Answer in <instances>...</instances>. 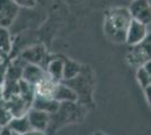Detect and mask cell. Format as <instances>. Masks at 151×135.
<instances>
[{
    "label": "cell",
    "mask_w": 151,
    "mask_h": 135,
    "mask_svg": "<svg viewBox=\"0 0 151 135\" xmlns=\"http://www.w3.org/2000/svg\"><path fill=\"white\" fill-rule=\"evenodd\" d=\"M12 119H13V115H12L10 110L6 107L4 100L0 101V127L1 129L7 127Z\"/></svg>",
    "instance_id": "cell-17"
},
{
    "label": "cell",
    "mask_w": 151,
    "mask_h": 135,
    "mask_svg": "<svg viewBox=\"0 0 151 135\" xmlns=\"http://www.w3.org/2000/svg\"><path fill=\"white\" fill-rule=\"evenodd\" d=\"M7 129L10 132H14V133H17V134L20 135H23L27 131L32 129L26 115L20 116V117H13V119L8 124Z\"/></svg>",
    "instance_id": "cell-13"
},
{
    "label": "cell",
    "mask_w": 151,
    "mask_h": 135,
    "mask_svg": "<svg viewBox=\"0 0 151 135\" xmlns=\"http://www.w3.org/2000/svg\"><path fill=\"white\" fill-rule=\"evenodd\" d=\"M10 134V131L7 129V127H4L0 131V135H9Z\"/></svg>",
    "instance_id": "cell-22"
},
{
    "label": "cell",
    "mask_w": 151,
    "mask_h": 135,
    "mask_svg": "<svg viewBox=\"0 0 151 135\" xmlns=\"http://www.w3.org/2000/svg\"><path fill=\"white\" fill-rule=\"evenodd\" d=\"M26 116H27V119H28L32 129H38V131L45 132V129L50 125V114L45 111L29 108Z\"/></svg>",
    "instance_id": "cell-5"
},
{
    "label": "cell",
    "mask_w": 151,
    "mask_h": 135,
    "mask_svg": "<svg viewBox=\"0 0 151 135\" xmlns=\"http://www.w3.org/2000/svg\"><path fill=\"white\" fill-rule=\"evenodd\" d=\"M0 61H1V58H0Z\"/></svg>",
    "instance_id": "cell-28"
},
{
    "label": "cell",
    "mask_w": 151,
    "mask_h": 135,
    "mask_svg": "<svg viewBox=\"0 0 151 135\" xmlns=\"http://www.w3.org/2000/svg\"><path fill=\"white\" fill-rule=\"evenodd\" d=\"M127 10L133 20L140 21L145 25L150 24L151 10L150 2L148 0H132Z\"/></svg>",
    "instance_id": "cell-2"
},
{
    "label": "cell",
    "mask_w": 151,
    "mask_h": 135,
    "mask_svg": "<svg viewBox=\"0 0 151 135\" xmlns=\"http://www.w3.org/2000/svg\"><path fill=\"white\" fill-rule=\"evenodd\" d=\"M0 23H1V19H0Z\"/></svg>",
    "instance_id": "cell-27"
},
{
    "label": "cell",
    "mask_w": 151,
    "mask_h": 135,
    "mask_svg": "<svg viewBox=\"0 0 151 135\" xmlns=\"http://www.w3.org/2000/svg\"><path fill=\"white\" fill-rule=\"evenodd\" d=\"M131 16L124 7H115L108 10L104 19V33L106 37L113 43H125V36Z\"/></svg>",
    "instance_id": "cell-1"
},
{
    "label": "cell",
    "mask_w": 151,
    "mask_h": 135,
    "mask_svg": "<svg viewBox=\"0 0 151 135\" xmlns=\"http://www.w3.org/2000/svg\"><path fill=\"white\" fill-rule=\"evenodd\" d=\"M95 135H104V134H101V133H97V134H95Z\"/></svg>",
    "instance_id": "cell-25"
},
{
    "label": "cell",
    "mask_w": 151,
    "mask_h": 135,
    "mask_svg": "<svg viewBox=\"0 0 151 135\" xmlns=\"http://www.w3.org/2000/svg\"><path fill=\"white\" fill-rule=\"evenodd\" d=\"M151 72L149 70H147L143 65H141L137 71V79H138L140 86L145 89V87L151 86L150 80H151Z\"/></svg>",
    "instance_id": "cell-16"
},
{
    "label": "cell",
    "mask_w": 151,
    "mask_h": 135,
    "mask_svg": "<svg viewBox=\"0 0 151 135\" xmlns=\"http://www.w3.org/2000/svg\"><path fill=\"white\" fill-rule=\"evenodd\" d=\"M126 1H132V0H126Z\"/></svg>",
    "instance_id": "cell-26"
},
{
    "label": "cell",
    "mask_w": 151,
    "mask_h": 135,
    "mask_svg": "<svg viewBox=\"0 0 151 135\" xmlns=\"http://www.w3.org/2000/svg\"><path fill=\"white\" fill-rule=\"evenodd\" d=\"M23 135H46L43 131H38V129H29Z\"/></svg>",
    "instance_id": "cell-20"
},
{
    "label": "cell",
    "mask_w": 151,
    "mask_h": 135,
    "mask_svg": "<svg viewBox=\"0 0 151 135\" xmlns=\"http://www.w3.org/2000/svg\"><path fill=\"white\" fill-rule=\"evenodd\" d=\"M0 131H1V127H0Z\"/></svg>",
    "instance_id": "cell-29"
},
{
    "label": "cell",
    "mask_w": 151,
    "mask_h": 135,
    "mask_svg": "<svg viewBox=\"0 0 151 135\" xmlns=\"http://www.w3.org/2000/svg\"><path fill=\"white\" fill-rule=\"evenodd\" d=\"M4 103L6 105V107L10 110L13 117H20L27 114L28 109L31 108L29 105L27 104L19 97V95H15L8 98L6 100H4Z\"/></svg>",
    "instance_id": "cell-9"
},
{
    "label": "cell",
    "mask_w": 151,
    "mask_h": 135,
    "mask_svg": "<svg viewBox=\"0 0 151 135\" xmlns=\"http://www.w3.org/2000/svg\"><path fill=\"white\" fill-rule=\"evenodd\" d=\"M149 36L148 34V25H145L137 20H131L125 36V43L131 46H137L145 42V39Z\"/></svg>",
    "instance_id": "cell-3"
},
{
    "label": "cell",
    "mask_w": 151,
    "mask_h": 135,
    "mask_svg": "<svg viewBox=\"0 0 151 135\" xmlns=\"http://www.w3.org/2000/svg\"><path fill=\"white\" fill-rule=\"evenodd\" d=\"M46 74L53 80L60 82L63 79V60L61 59H53L46 65Z\"/></svg>",
    "instance_id": "cell-12"
},
{
    "label": "cell",
    "mask_w": 151,
    "mask_h": 135,
    "mask_svg": "<svg viewBox=\"0 0 151 135\" xmlns=\"http://www.w3.org/2000/svg\"><path fill=\"white\" fill-rule=\"evenodd\" d=\"M145 98H147V101L150 104V90H151V86H148L145 87Z\"/></svg>",
    "instance_id": "cell-21"
},
{
    "label": "cell",
    "mask_w": 151,
    "mask_h": 135,
    "mask_svg": "<svg viewBox=\"0 0 151 135\" xmlns=\"http://www.w3.org/2000/svg\"><path fill=\"white\" fill-rule=\"evenodd\" d=\"M53 99L57 100L58 103H75L78 99V96H77V92L69 88L68 86L59 82L57 89L54 91Z\"/></svg>",
    "instance_id": "cell-11"
},
{
    "label": "cell",
    "mask_w": 151,
    "mask_h": 135,
    "mask_svg": "<svg viewBox=\"0 0 151 135\" xmlns=\"http://www.w3.org/2000/svg\"><path fill=\"white\" fill-rule=\"evenodd\" d=\"M45 76V71L42 69L41 65L32 64V63H25L22 69V77L20 79L27 84L35 86Z\"/></svg>",
    "instance_id": "cell-6"
},
{
    "label": "cell",
    "mask_w": 151,
    "mask_h": 135,
    "mask_svg": "<svg viewBox=\"0 0 151 135\" xmlns=\"http://www.w3.org/2000/svg\"><path fill=\"white\" fill-rule=\"evenodd\" d=\"M4 100V88L2 86H0V101Z\"/></svg>",
    "instance_id": "cell-23"
},
{
    "label": "cell",
    "mask_w": 151,
    "mask_h": 135,
    "mask_svg": "<svg viewBox=\"0 0 151 135\" xmlns=\"http://www.w3.org/2000/svg\"><path fill=\"white\" fill-rule=\"evenodd\" d=\"M80 72V65L71 60H63V79L71 80Z\"/></svg>",
    "instance_id": "cell-15"
},
{
    "label": "cell",
    "mask_w": 151,
    "mask_h": 135,
    "mask_svg": "<svg viewBox=\"0 0 151 135\" xmlns=\"http://www.w3.org/2000/svg\"><path fill=\"white\" fill-rule=\"evenodd\" d=\"M9 135H20V134H17V133H14V132H10V134Z\"/></svg>",
    "instance_id": "cell-24"
},
{
    "label": "cell",
    "mask_w": 151,
    "mask_h": 135,
    "mask_svg": "<svg viewBox=\"0 0 151 135\" xmlns=\"http://www.w3.org/2000/svg\"><path fill=\"white\" fill-rule=\"evenodd\" d=\"M20 59L25 63L41 65V63L45 59V49L42 45H34L32 47L26 49L25 51L22 53Z\"/></svg>",
    "instance_id": "cell-8"
},
{
    "label": "cell",
    "mask_w": 151,
    "mask_h": 135,
    "mask_svg": "<svg viewBox=\"0 0 151 135\" xmlns=\"http://www.w3.org/2000/svg\"><path fill=\"white\" fill-rule=\"evenodd\" d=\"M19 8L13 0H0V27H9L17 17Z\"/></svg>",
    "instance_id": "cell-4"
},
{
    "label": "cell",
    "mask_w": 151,
    "mask_h": 135,
    "mask_svg": "<svg viewBox=\"0 0 151 135\" xmlns=\"http://www.w3.org/2000/svg\"><path fill=\"white\" fill-rule=\"evenodd\" d=\"M7 66L2 61H0V86H4L5 80H6V73H7Z\"/></svg>",
    "instance_id": "cell-19"
},
{
    "label": "cell",
    "mask_w": 151,
    "mask_h": 135,
    "mask_svg": "<svg viewBox=\"0 0 151 135\" xmlns=\"http://www.w3.org/2000/svg\"><path fill=\"white\" fill-rule=\"evenodd\" d=\"M19 8H33L36 5V0H13Z\"/></svg>",
    "instance_id": "cell-18"
},
{
    "label": "cell",
    "mask_w": 151,
    "mask_h": 135,
    "mask_svg": "<svg viewBox=\"0 0 151 135\" xmlns=\"http://www.w3.org/2000/svg\"><path fill=\"white\" fill-rule=\"evenodd\" d=\"M13 42L12 36L7 27H0V58L4 59L8 56L12 52Z\"/></svg>",
    "instance_id": "cell-14"
},
{
    "label": "cell",
    "mask_w": 151,
    "mask_h": 135,
    "mask_svg": "<svg viewBox=\"0 0 151 135\" xmlns=\"http://www.w3.org/2000/svg\"><path fill=\"white\" fill-rule=\"evenodd\" d=\"M31 108L42 110V111H45L47 114H54L60 108V103H58L53 98H46V97H41L35 95L33 101H32Z\"/></svg>",
    "instance_id": "cell-10"
},
{
    "label": "cell",
    "mask_w": 151,
    "mask_h": 135,
    "mask_svg": "<svg viewBox=\"0 0 151 135\" xmlns=\"http://www.w3.org/2000/svg\"><path fill=\"white\" fill-rule=\"evenodd\" d=\"M58 84H59V82L49 77L45 72L44 78L37 84L34 86L35 95L41 97H46V98H53V95H54V91L57 89Z\"/></svg>",
    "instance_id": "cell-7"
}]
</instances>
